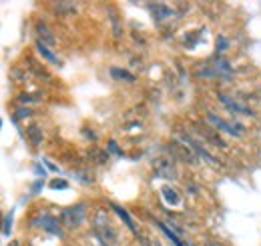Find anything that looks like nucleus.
Segmentation results:
<instances>
[{
	"instance_id": "obj_9",
	"label": "nucleus",
	"mask_w": 261,
	"mask_h": 246,
	"mask_svg": "<svg viewBox=\"0 0 261 246\" xmlns=\"http://www.w3.org/2000/svg\"><path fill=\"white\" fill-rule=\"evenodd\" d=\"M10 220H12V214L6 216V224H4V234H8V226H10Z\"/></svg>"
},
{
	"instance_id": "obj_8",
	"label": "nucleus",
	"mask_w": 261,
	"mask_h": 246,
	"mask_svg": "<svg viewBox=\"0 0 261 246\" xmlns=\"http://www.w3.org/2000/svg\"><path fill=\"white\" fill-rule=\"evenodd\" d=\"M66 186H68V182L63 180V178H61V180L57 178V180H53V182H50V188H53V190H65Z\"/></svg>"
},
{
	"instance_id": "obj_6",
	"label": "nucleus",
	"mask_w": 261,
	"mask_h": 246,
	"mask_svg": "<svg viewBox=\"0 0 261 246\" xmlns=\"http://www.w3.org/2000/svg\"><path fill=\"white\" fill-rule=\"evenodd\" d=\"M159 226H161V230H163L165 234H167V238H169L173 244H175V246H183V242H181V240H179V238H177V236H175V234H173V232H171L167 226H163V224H159Z\"/></svg>"
},
{
	"instance_id": "obj_7",
	"label": "nucleus",
	"mask_w": 261,
	"mask_h": 246,
	"mask_svg": "<svg viewBox=\"0 0 261 246\" xmlns=\"http://www.w3.org/2000/svg\"><path fill=\"white\" fill-rule=\"evenodd\" d=\"M111 72H113V74H119L117 78H125V80H129V82H133V80H135V78L130 76V74L127 72V70H119V68H113Z\"/></svg>"
},
{
	"instance_id": "obj_3",
	"label": "nucleus",
	"mask_w": 261,
	"mask_h": 246,
	"mask_svg": "<svg viewBox=\"0 0 261 246\" xmlns=\"http://www.w3.org/2000/svg\"><path fill=\"white\" fill-rule=\"evenodd\" d=\"M36 46H38V52H40V54H42L48 62H53V64H57V62H59V58H57V56H55V54L44 46V42H36Z\"/></svg>"
},
{
	"instance_id": "obj_1",
	"label": "nucleus",
	"mask_w": 261,
	"mask_h": 246,
	"mask_svg": "<svg viewBox=\"0 0 261 246\" xmlns=\"http://www.w3.org/2000/svg\"><path fill=\"white\" fill-rule=\"evenodd\" d=\"M207 118H209L211 122H215V126H217V128L225 130V132H227V134H231V136H237V134H239V130H237V128H233V126H229V124L225 122V120L217 118V116H215L213 112H209V114H207Z\"/></svg>"
},
{
	"instance_id": "obj_2",
	"label": "nucleus",
	"mask_w": 261,
	"mask_h": 246,
	"mask_svg": "<svg viewBox=\"0 0 261 246\" xmlns=\"http://www.w3.org/2000/svg\"><path fill=\"white\" fill-rule=\"evenodd\" d=\"M113 210H115L117 214H119V216H121V218H123V222H125V224L129 226V228H130V230H133V232L137 230V228H135V224H133V220H130V216L127 214V212H125V210H123V208H121L119 204H113Z\"/></svg>"
},
{
	"instance_id": "obj_5",
	"label": "nucleus",
	"mask_w": 261,
	"mask_h": 246,
	"mask_svg": "<svg viewBox=\"0 0 261 246\" xmlns=\"http://www.w3.org/2000/svg\"><path fill=\"white\" fill-rule=\"evenodd\" d=\"M40 226H44L46 230H53V232H59V228H57V220H55V218H50V216H44V220L40 222Z\"/></svg>"
},
{
	"instance_id": "obj_10",
	"label": "nucleus",
	"mask_w": 261,
	"mask_h": 246,
	"mask_svg": "<svg viewBox=\"0 0 261 246\" xmlns=\"http://www.w3.org/2000/svg\"><path fill=\"white\" fill-rule=\"evenodd\" d=\"M44 164H46V166H48V168H50L53 172H57V170H59V168H57V166H55L53 162H48V160H44Z\"/></svg>"
},
{
	"instance_id": "obj_11",
	"label": "nucleus",
	"mask_w": 261,
	"mask_h": 246,
	"mask_svg": "<svg viewBox=\"0 0 261 246\" xmlns=\"http://www.w3.org/2000/svg\"><path fill=\"white\" fill-rule=\"evenodd\" d=\"M36 174H38V176H40V174L44 176V174H46V170H44V168H40V166H36Z\"/></svg>"
},
{
	"instance_id": "obj_4",
	"label": "nucleus",
	"mask_w": 261,
	"mask_h": 246,
	"mask_svg": "<svg viewBox=\"0 0 261 246\" xmlns=\"http://www.w3.org/2000/svg\"><path fill=\"white\" fill-rule=\"evenodd\" d=\"M219 98H221V102H225L227 106H231V110H235V112H241V114H251L249 110H245V108H243V106H239L237 102H233V100H229L227 96H219Z\"/></svg>"
}]
</instances>
